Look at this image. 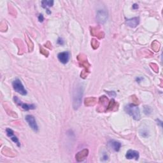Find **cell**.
<instances>
[{"label": "cell", "instance_id": "6da1fadb", "mask_svg": "<svg viewBox=\"0 0 163 163\" xmlns=\"http://www.w3.org/2000/svg\"><path fill=\"white\" fill-rule=\"evenodd\" d=\"M83 93H84V89L82 85H78L75 88V90L73 94V107L75 110H77L80 107L82 103V98Z\"/></svg>", "mask_w": 163, "mask_h": 163}, {"label": "cell", "instance_id": "7a4b0ae2", "mask_svg": "<svg viewBox=\"0 0 163 163\" xmlns=\"http://www.w3.org/2000/svg\"><path fill=\"white\" fill-rule=\"evenodd\" d=\"M77 59L79 62L80 66L84 68V69L83 70L80 74L81 78H85L88 76L89 73H90V72H89V68H90L91 65L89 63L87 58L84 54H80V55H78L77 57Z\"/></svg>", "mask_w": 163, "mask_h": 163}, {"label": "cell", "instance_id": "3957f363", "mask_svg": "<svg viewBox=\"0 0 163 163\" xmlns=\"http://www.w3.org/2000/svg\"><path fill=\"white\" fill-rule=\"evenodd\" d=\"M126 112L130 115L134 119L139 120L140 119V109L137 105L135 104H128L124 108Z\"/></svg>", "mask_w": 163, "mask_h": 163}, {"label": "cell", "instance_id": "277c9868", "mask_svg": "<svg viewBox=\"0 0 163 163\" xmlns=\"http://www.w3.org/2000/svg\"><path fill=\"white\" fill-rule=\"evenodd\" d=\"M13 87L14 90L22 95H26L27 91L24 89L23 84H22L21 81L19 79H15L12 83Z\"/></svg>", "mask_w": 163, "mask_h": 163}, {"label": "cell", "instance_id": "5b68a950", "mask_svg": "<svg viewBox=\"0 0 163 163\" xmlns=\"http://www.w3.org/2000/svg\"><path fill=\"white\" fill-rule=\"evenodd\" d=\"M108 105V99L105 96H101L99 99V106L97 108V111L99 112H103L107 111V108Z\"/></svg>", "mask_w": 163, "mask_h": 163}, {"label": "cell", "instance_id": "8992f818", "mask_svg": "<svg viewBox=\"0 0 163 163\" xmlns=\"http://www.w3.org/2000/svg\"><path fill=\"white\" fill-rule=\"evenodd\" d=\"M14 101L15 103L19 105V107H21L22 109L25 110H34L36 108V106L33 104H27V103H24L19 100V99L17 96H14Z\"/></svg>", "mask_w": 163, "mask_h": 163}, {"label": "cell", "instance_id": "52a82bcc", "mask_svg": "<svg viewBox=\"0 0 163 163\" xmlns=\"http://www.w3.org/2000/svg\"><path fill=\"white\" fill-rule=\"evenodd\" d=\"M25 120H26L28 124H29V126H30V127L34 131H35V132L38 131V124L36 122V120H35L34 117L33 116H31V115H28V116H25Z\"/></svg>", "mask_w": 163, "mask_h": 163}, {"label": "cell", "instance_id": "ba28073f", "mask_svg": "<svg viewBox=\"0 0 163 163\" xmlns=\"http://www.w3.org/2000/svg\"><path fill=\"white\" fill-rule=\"evenodd\" d=\"M108 17L107 12L104 10H100L97 13V19L98 21L100 23H104L106 22Z\"/></svg>", "mask_w": 163, "mask_h": 163}, {"label": "cell", "instance_id": "9c48e42d", "mask_svg": "<svg viewBox=\"0 0 163 163\" xmlns=\"http://www.w3.org/2000/svg\"><path fill=\"white\" fill-rule=\"evenodd\" d=\"M89 155V150L84 149L82 151H80L76 154V160L78 162H81L84 160V159L87 157Z\"/></svg>", "mask_w": 163, "mask_h": 163}, {"label": "cell", "instance_id": "30bf717a", "mask_svg": "<svg viewBox=\"0 0 163 163\" xmlns=\"http://www.w3.org/2000/svg\"><path fill=\"white\" fill-rule=\"evenodd\" d=\"M139 157V152L138 151H134V150H129L126 154V157L127 159H135V160H138Z\"/></svg>", "mask_w": 163, "mask_h": 163}, {"label": "cell", "instance_id": "8fae6325", "mask_svg": "<svg viewBox=\"0 0 163 163\" xmlns=\"http://www.w3.org/2000/svg\"><path fill=\"white\" fill-rule=\"evenodd\" d=\"M57 57H58L61 63H62L63 64H66L69 59V53L68 52H61L58 54Z\"/></svg>", "mask_w": 163, "mask_h": 163}, {"label": "cell", "instance_id": "7c38bea8", "mask_svg": "<svg viewBox=\"0 0 163 163\" xmlns=\"http://www.w3.org/2000/svg\"><path fill=\"white\" fill-rule=\"evenodd\" d=\"M6 134H7L8 136L10 137V138L13 142L16 143L18 146H21V143L19 142V140L17 138V136L14 135V133L13 131V130H12L11 129H6Z\"/></svg>", "mask_w": 163, "mask_h": 163}, {"label": "cell", "instance_id": "4fadbf2b", "mask_svg": "<svg viewBox=\"0 0 163 163\" xmlns=\"http://www.w3.org/2000/svg\"><path fill=\"white\" fill-rule=\"evenodd\" d=\"M139 23L140 19L138 17H134L126 20V24L131 28H136L139 24Z\"/></svg>", "mask_w": 163, "mask_h": 163}, {"label": "cell", "instance_id": "5bb4252c", "mask_svg": "<svg viewBox=\"0 0 163 163\" xmlns=\"http://www.w3.org/2000/svg\"><path fill=\"white\" fill-rule=\"evenodd\" d=\"M119 104L116 103L113 99L111 100V101L108 103V105L107 108V111H116L118 110Z\"/></svg>", "mask_w": 163, "mask_h": 163}, {"label": "cell", "instance_id": "9a60e30c", "mask_svg": "<svg viewBox=\"0 0 163 163\" xmlns=\"http://www.w3.org/2000/svg\"><path fill=\"white\" fill-rule=\"evenodd\" d=\"M108 145H109L110 147L116 152L119 151V150L121 147L120 143H119V142L115 141V140H111V141H110L109 143H108Z\"/></svg>", "mask_w": 163, "mask_h": 163}, {"label": "cell", "instance_id": "2e32d148", "mask_svg": "<svg viewBox=\"0 0 163 163\" xmlns=\"http://www.w3.org/2000/svg\"><path fill=\"white\" fill-rule=\"evenodd\" d=\"M91 32L92 35H94V36H97L98 38H100V39L103 38L105 36V34L103 32H102L101 31H98V28H92Z\"/></svg>", "mask_w": 163, "mask_h": 163}, {"label": "cell", "instance_id": "e0dca14e", "mask_svg": "<svg viewBox=\"0 0 163 163\" xmlns=\"http://www.w3.org/2000/svg\"><path fill=\"white\" fill-rule=\"evenodd\" d=\"M96 102H97V100L96 98L94 97L87 98L85 100V105L87 107L94 106V105L96 103Z\"/></svg>", "mask_w": 163, "mask_h": 163}, {"label": "cell", "instance_id": "ac0fdd59", "mask_svg": "<svg viewBox=\"0 0 163 163\" xmlns=\"http://www.w3.org/2000/svg\"><path fill=\"white\" fill-rule=\"evenodd\" d=\"M53 5H54V1H47V0H44V1H41V5H42V7L46 9H49L48 7L52 6Z\"/></svg>", "mask_w": 163, "mask_h": 163}, {"label": "cell", "instance_id": "d6986e66", "mask_svg": "<svg viewBox=\"0 0 163 163\" xmlns=\"http://www.w3.org/2000/svg\"><path fill=\"white\" fill-rule=\"evenodd\" d=\"M152 49L155 51V52H157V51H159V48H160V44H159V43L157 42V41H155L152 43Z\"/></svg>", "mask_w": 163, "mask_h": 163}, {"label": "cell", "instance_id": "ffe728a7", "mask_svg": "<svg viewBox=\"0 0 163 163\" xmlns=\"http://www.w3.org/2000/svg\"><path fill=\"white\" fill-rule=\"evenodd\" d=\"M91 45H92V48H93L94 49H96L98 48L99 45H100V43H99L96 40L92 39V41H91Z\"/></svg>", "mask_w": 163, "mask_h": 163}, {"label": "cell", "instance_id": "44dd1931", "mask_svg": "<svg viewBox=\"0 0 163 163\" xmlns=\"http://www.w3.org/2000/svg\"><path fill=\"white\" fill-rule=\"evenodd\" d=\"M150 65H151L152 69L154 70L155 72H156V73L158 72L159 68H158V66H157V65H155V64H154V63H151Z\"/></svg>", "mask_w": 163, "mask_h": 163}, {"label": "cell", "instance_id": "7402d4cb", "mask_svg": "<svg viewBox=\"0 0 163 163\" xmlns=\"http://www.w3.org/2000/svg\"><path fill=\"white\" fill-rule=\"evenodd\" d=\"M40 53L43 54V55L45 56L46 57L49 56V52H48L46 50L43 49V48H41V47H40Z\"/></svg>", "mask_w": 163, "mask_h": 163}, {"label": "cell", "instance_id": "603a6c76", "mask_svg": "<svg viewBox=\"0 0 163 163\" xmlns=\"http://www.w3.org/2000/svg\"><path fill=\"white\" fill-rule=\"evenodd\" d=\"M57 43L59 45H63L64 44V40H63V38H59L58 40H57Z\"/></svg>", "mask_w": 163, "mask_h": 163}, {"label": "cell", "instance_id": "cb8c5ba5", "mask_svg": "<svg viewBox=\"0 0 163 163\" xmlns=\"http://www.w3.org/2000/svg\"><path fill=\"white\" fill-rule=\"evenodd\" d=\"M102 159H103V161H107L108 159V155L107 154H105V153H104V154H103V156H102Z\"/></svg>", "mask_w": 163, "mask_h": 163}, {"label": "cell", "instance_id": "d4e9b609", "mask_svg": "<svg viewBox=\"0 0 163 163\" xmlns=\"http://www.w3.org/2000/svg\"><path fill=\"white\" fill-rule=\"evenodd\" d=\"M38 21H39V22H42L44 21V17L42 14H40L39 15V17H38Z\"/></svg>", "mask_w": 163, "mask_h": 163}, {"label": "cell", "instance_id": "484cf974", "mask_svg": "<svg viewBox=\"0 0 163 163\" xmlns=\"http://www.w3.org/2000/svg\"><path fill=\"white\" fill-rule=\"evenodd\" d=\"M133 8L135 9V10H136V9H137V8H138V5H137V4H134V5H133Z\"/></svg>", "mask_w": 163, "mask_h": 163}]
</instances>
